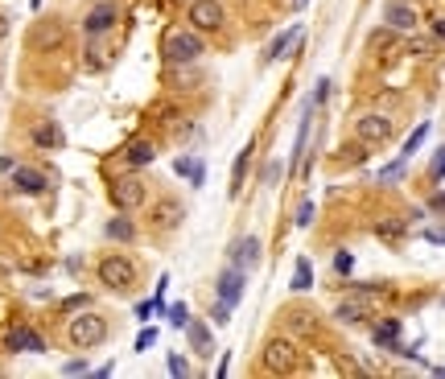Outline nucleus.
<instances>
[{"label":"nucleus","instance_id":"obj_44","mask_svg":"<svg viewBox=\"0 0 445 379\" xmlns=\"http://www.w3.org/2000/svg\"><path fill=\"white\" fill-rule=\"evenodd\" d=\"M433 206H437V210H445V194H437V198H433Z\"/></svg>","mask_w":445,"mask_h":379},{"label":"nucleus","instance_id":"obj_7","mask_svg":"<svg viewBox=\"0 0 445 379\" xmlns=\"http://www.w3.org/2000/svg\"><path fill=\"white\" fill-rule=\"evenodd\" d=\"M112 198H116V206L136 210V206L144 202V182H140V178H124V182H116V186H112Z\"/></svg>","mask_w":445,"mask_h":379},{"label":"nucleus","instance_id":"obj_4","mask_svg":"<svg viewBox=\"0 0 445 379\" xmlns=\"http://www.w3.org/2000/svg\"><path fill=\"white\" fill-rule=\"evenodd\" d=\"M107 338V326H103V318H95V314H83V318H70V342L75 346H99Z\"/></svg>","mask_w":445,"mask_h":379},{"label":"nucleus","instance_id":"obj_21","mask_svg":"<svg viewBox=\"0 0 445 379\" xmlns=\"http://www.w3.org/2000/svg\"><path fill=\"white\" fill-rule=\"evenodd\" d=\"M313 284V268H310V260H297V268H293V288L297 293H306Z\"/></svg>","mask_w":445,"mask_h":379},{"label":"nucleus","instance_id":"obj_18","mask_svg":"<svg viewBox=\"0 0 445 379\" xmlns=\"http://www.w3.org/2000/svg\"><path fill=\"white\" fill-rule=\"evenodd\" d=\"M334 318H338V322H347V326H355V322H363V318H371V309H367L363 301H347V305H338V309H334Z\"/></svg>","mask_w":445,"mask_h":379},{"label":"nucleus","instance_id":"obj_41","mask_svg":"<svg viewBox=\"0 0 445 379\" xmlns=\"http://www.w3.org/2000/svg\"><path fill=\"white\" fill-rule=\"evenodd\" d=\"M425 239H429V243H445V231H433V227H429V231H425Z\"/></svg>","mask_w":445,"mask_h":379},{"label":"nucleus","instance_id":"obj_15","mask_svg":"<svg viewBox=\"0 0 445 379\" xmlns=\"http://www.w3.org/2000/svg\"><path fill=\"white\" fill-rule=\"evenodd\" d=\"M384 21H388L392 29H412V25H416V13H412L408 4H388V13H384Z\"/></svg>","mask_w":445,"mask_h":379},{"label":"nucleus","instance_id":"obj_24","mask_svg":"<svg viewBox=\"0 0 445 379\" xmlns=\"http://www.w3.org/2000/svg\"><path fill=\"white\" fill-rule=\"evenodd\" d=\"M408 54H416V58H433V54H437V42H429V38H412V42H408Z\"/></svg>","mask_w":445,"mask_h":379},{"label":"nucleus","instance_id":"obj_6","mask_svg":"<svg viewBox=\"0 0 445 379\" xmlns=\"http://www.w3.org/2000/svg\"><path fill=\"white\" fill-rule=\"evenodd\" d=\"M190 21H194V29H219L222 4L219 0H194V4H190Z\"/></svg>","mask_w":445,"mask_h":379},{"label":"nucleus","instance_id":"obj_2","mask_svg":"<svg viewBox=\"0 0 445 379\" xmlns=\"http://www.w3.org/2000/svg\"><path fill=\"white\" fill-rule=\"evenodd\" d=\"M297 363H301V355H297V346H293L289 338H272V342L264 346V367L268 371L289 376V371H297Z\"/></svg>","mask_w":445,"mask_h":379},{"label":"nucleus","instance_id":"obj_3","mask_svg":"<svg viewBox=\"0 0 445 379\" xmlns=\"http://www.w3.org/2000/svg\"><path fill=\"white\" fill-rule=\"evenodd\" d=\"M99 281L107 284V288H128V284L136 281L133 260H124V256H103V260H99Z\"/></svg>","mask_w":445,"mask_h":379},{"label":"nucleus","instance_id":"obj_40","mask_svg":"<svg viewBox=\"0 0 445 379\" xmlns=\"http://www.w3.org/2000/svg\"><path fill=\"white\" fill-rule=\"evenodd\" d=\"M87 371V363L83 359H75V363H66V376H83Z\"/></svg>","mask_w":445,"mask_h":379},{"label":"nucleus","instance_id":"obj_39","mask_svg":"<svg viewBox=\"0 0 445 379\" xmlns=\"http://www.w3.org/2000/svg\"><path fill=\"white\" fill-rule=\"evenodd\" d=\"M351 264H355V260H351L347 252H338V260H334V268H338V272H351Z\"/></svg>","mask_w":445,"mask_h":379},{"label":"nucleus","instance_id":"obj_42","mask_svg":"<svg viewBox=\"0 0 445 379\" xmlns=\"http://www.w3.org/2000/svg\"><path fill=\"white\" fill-rule=\"evenodd\" d=\"M4 38H8V17L0 13V42H4Z\"/></svg>","mask_w":445,"mask_h":379},{"label":"nucleus","instance_id":"obj_1","mask_svg":"<svg viewBox=\"0 0 445 379\" xmlns=\"http://www.w3.org/2000/svg\"><path fill=\"white\" fill-rule=\"evenodd\" d=\"M202 54V38L194 29H169L165 33V58L169 62H194Z\"/></svg>","mask_w":445,"mask_h":379},{"label":"nucleus","instance_id":"obj_12","mask_svg":"<svg viewBox=\"0 0 445 379\" xmlns=\"http://www.w3.org/2000/svg\"><path fill=\"white\" fill-rule=\"evenodd\" d=\"M112 21H116V8L112 4H95L83 25H87V33H103V29H112Z\"/></svg>","mask_w":445,"mask_h":379},{"label":"nucleus","instance_id":"obj_45","mask_svg":"<svg viewBox=\"0 0 445 379\" xmlns=\"http://www.w3.org/2000/svg\"><path fill=\"white\" fill-rule=\"evenodd\" d=\"M306 4H310V0H293V8H306Z\"/></svg>","mask_w":445,"mask_h":379},{"label":"nucleus","instance_id":"obj_8","mask_svg":"<svg viewBox=\"0 0 445 379\" xmlns=\"http://www.w3.org/2000/svg\"><path fill=\"white\" fill-rule=\"evenodd\" d=\"M231 264H235V268H243V272H248V268H256V264H260V239H256V235L239 239V243L231 247Z\"/></svg>","mask_w":445,"mask_h":379},{"label":"nucleus","instance_id":"obj_16","mask_svg":"<svg viewBox=\"0 0 445 379\" xmlns=\"http://www.w3.org/2000/svg\"><path fill=\"white\" fill-rule=\"evenodd\" d=\"M174 169H178L181 178H190V186H202V182H206V169H202V161H194V157H178Z\"/></svg>","mask_w":445,"mask_h":379},{"label":"nucleus","instance_id":"obj_31","mask_svg":"<svg viewBox=\"0 0 445 379\" xmlns=\"http://www.w3.org/2000/svg\"><path fill=\"white\" fill-rule=\"evenodd\" d=\"M429 178H433V182H442V178H445V148H437V157H433V169H429Z\"/></svg>","mask_w":445,"mask_h":379},{"label":"nucleus","instance_id":"obj_10","mask_svg":"<svg viewBox=\"0 0 445 379\" xmlns=\"http://www.w3.org/2000/svg\"><path fill=\"white\" fill-rule=\"evenodd\" d=\"M8 350H29V355H42L45 342L29 330V326H13V330H8Z\"/></svg>","mask_w":445,"mask_h":379},{"label":"nucleus","instance_id":"obj_25","mask_svg":"<svg viewBox=\"0 0 445 379\" xmlns=\"http://www.w3.org/2000/svg\"><path fill=\"white\" fill-rule=\"evenodd\" d=\"M128 161H133V165H149V161H153V148L144 141H136L133 148H128Z\"/></svg>","mask_w":445,"mask_h":379},{"label":"nucleus","instance_id":"obj_30","mask_svg":"<svg viewBox=\"0 0 445 379\" xmlns=\"http://www.w3.org/2000/svg\"><path fill=\"white\" fill-rule=\"evenodd\" d=\"M371 49H384V46H392V25L388 29H379V33H371V42H367Z\"/></svg>","mask_w":445,"mask_h":379},{"label":"nucleus","instance_id":"obj_43","mask_svg":"<svg viewBox=\"0 0 445 379\" xmlns=\"http://www.w3.org/2000/svg\"><path fill=\"white\" fill-rule=\"evenodd\" d=\"M433 29H437V38L445 42V21H433Z\"/></svg>","mask_w":445,"mask_h":379},{"label":"nucleus","instance_id":"obj_19","mask_svg":"<svg viewBox=\"0 0 445 379\" xmlns=\"http://www.w3.org/2000/svg\"><path fill=\"white\" fill-rule=\"evenodd\" d=\"M396 338H400V322H396V318L384 322V326H375V346H384V350H400Z\"/></svg>","mask_w":445,"mask_h":379},{"label":"nucleus","instance_id":"obj_22","mask_svg":"<svg viewBox=\"0 0 445 379\" xmlns=\"http://www.w3.org/2000/svg\"><path fill=\"white\" fill-rule=\"evenodd\" d=\"M248 157H252V144L239 153V161H235V173H231V194H239V186H243V173H248Z\"/></svg>","mask_w":445,"mask_h":379},{"label":"nucleus","instance_id":"obj_28","mask_svg":"<svg viewBox=\"0 0 445 379\" xmlns=\"http://www.w3.org/2000/svg\"><path fill=\"white\" fill-rule=\"evenodd\" d=\"M107 235L112 239H133V223H128V219H124V223L116 219V223H107Z\"/></svg>","mask_w":445,"mask_h":379},{"label":"nucleus","instance_id":"obj_34","mask_svg":"<svg viewBox=\"0 0 445 379\" xmlns=\"http://www.w3.org/2000/svg\"><path fill=\"white\" fill-rule=\"evenodd\" d=\"M400 173H404V157H400V161H396V165H388V169L379 173V182H396Z\"/></svg>","mask_w":445,"mask_h":379},{"label":"nucleus","instance_id":"obj_5","mask_svg":"<svg viewBox=\"0 0 445 379\" xmlns=\"http://www.w3.org/2000/svg\"><path fill=\"white\" fill-rule=\"evenodd\" d=\"M355 137H359L363 144H384L388 137H392V120L371 111V116H363V120L355 124Z\"/></svg>","mask_w":445,"mask_h":379},{"label":"nucleus","instance_id":"obj_37","mask_svg":"<svg viewBox=\"0 0 445 379\" xmlns=\"http://www.w3.org/2000/svg\"><path fill=\"white\" fill-rule=\"evenodd\" d=\"M293 330L310 334V330H313V322H310V318H306V314H293Z\"/></svg>","mask_w":445,"mask_h":379},{"label":"nucleus","instance_id":"obj_20","mask_svg":"<svg viewBox=\"0 0 445 379\" xmlns=\"http://www.w3.org/2000/svg\"><path fill=\"white\" fill-rule=\"evenodd\" d=\"M293 42H301V25L297 29H289V33H280L272 46H268V62H276V58H285V49L293 46Z\"/></svg>","mask_w":445,"mask_h":379},{"label":"nucleus","instance_id":"obj_36","mask_svg":"<svg viewBox=\"0 0 445 379\" xmlns=\"http://www.w3.org/2000/svg\"><path fill=\"white\" fill-rule=\"evenodd\" d=\"M153 342H157V330H144L140 338H136V350H149Z\"/></svg>","mask_w":445,"mask_h":379},{"label":"nucleus","instance_id":"obj_17","mask_svg":"<svg viewBox=\"0 0 445 379\" xmlns=\"http://www.w3.org/2000/svg\"><path fill=\"white\" fill-rule=\"evenodd\" d=\"M50 46H62V25L58 21H50L33 33V49H50Z\"/></svg>","mask_w":445,"mask_h":379},{"label":"nucleus","instance_id":"obj_38","mask_svg":"<svg viewBox=\"0 0 445 379\" xmlns=\"http://www.w3.org/2000/svg\"><path fill=\"white\" fill-rule=\"evenodd\" d=\"M326 95H330V79H322V83H317V91H313V103H326Z\"/></svg>","mask_w":445,"mask_h":379},{"label":"nucleus","instance_id":"obj_13","mask_svg":"<svg viewBox=\"0 0 445 379\" xmlns=\"http://www.w3.org/2000/svg\"><path fill=\"white\" fill-rule=\"evenodd\" d=\"M13 186L21 190V194H42L45 178L38 173V169H13Z\"/></svg>","mask_w":445,"mask_h":379},{"label":"nucleus","instance_id":"obj_23","mask_svg":"<svg viewBox=\"0 0 445 379\" xmlns=\"http://www.w3.org/2000/svg\"><path fill=\"white\" fill-rule=\"evenodd\" d=\"M33 141L45 144V148H58V144H62V132H58L54 124H45V128H38V132H33Z\"/></svg>","mask_w":445,"mask_h":379},{"label":"nucleus","instance_id":"obj_33","mask_svg":"<svg viewBox=\"0 0 445 379\" xmlns=\"http://www.w3.org/2000/svg\"><path fill=\"white\" fill-rule=\"evenodd\" d=\"M211 318H215L219 326H227V322H231V305H227V301H219V305L211 309Z\"/></svg>","mask_w":445,"mask_h":379},{"label":"nucleus","instance_id":"obj_11","mask_svg":"<svg viewBox=\"0 0 445 379\" xmlns=\"http://www.w3.org/2000/svg\"><path fill=\"white\" fill-rule=\"evenodd\" d=\"M153 223H157V227H165V231H174V227L181 223V202H178V198H161V202H157V210H153Z\"/></svg>","mask_w":445,"mask_h":379},{"label":"nucleus","instance_id":"obj_29","mask_svg":"<svg viewBox=\"0 0 445 379\" xmlns=\"http://www.w3.org/2000/svg\"><path fill=\"white\" fill-rule=\"evenodd\" d=\"M169 376H178V379H186V376H190V363H186V359H181L178 350H174V355H169Z\"/></svg>","mask_w":445,"mask_h":379},{"label":"nucleus","instance_id":"obj_27","mask_svg":"<svg viewBox=\"0 0 445 379\" xmlns=\"http://www.w3.org/2000/svg\"><path fill=\"white\" fill-rule=\"evenodd\" d=\"M425 137H429V124H421V128H416V132L404 141V153H400V157H412V153L421 148V141H425Z\"/></svg>","mask_w":445,"mask_h":379},{"label":"nucleus","instance_id":"obj_9","mask_svg":"<svg viewBox=\"0 0 445 379\" xmlns=\"http://www.w3.org/2000/svg\"><path fill=\"white\" fill-rule=\"evenodd\" d=\"M243 297V268H227V272H219V301H227V305H235Z\"/></svg>","mask_w":445,"mask_h":379},{"label":"nucleus","instance_id":"obj_26","mask_svg":"<svg viewBox=\"0 0 445 379\" xmlns=\"http://www.w3.org/2000/svg\"><path fill=\"white\" fill-rule=\"evenodd\" d=\"M375 231H379V239H388V243H400L404 239V223H379Z\"/></svg>","mask_w":445,"mask_h":379},{"label":"nucleus","instance_id":"obj_35","mask_svg":"<svg viewBox=\"0 0 445 379\" xmlns=\"http://www.w3.org/2000/svg\"><path fill=\"white\" fill-rule=\"evenodd\" d=\"M313 223V202H301V210H297V227H310Z\"/></svg>","mask_w":445,"mask_h":379},{"label":"nucleus","instance_id":"obj_32","mask_svg":"<svg viewBox=\"0 0 445 379\" xmlns=\"http://www.w3.org/2000/svg\"><path fill=\"white\" fill-rule=\"evenodd\" d=\"M169 322L186 330V322H190V314H186V305H169Z\"/></svg>","mask_w":445,"mask_h":379},{"label":"nucleus","instance_id":"obj_14","mask_svg":"<svg viewBox=\"0 0 445 379\" xmlns=\"http://www.w3.org/2000/svg\"><path fill=\"white\" fill-rule=\"evenodd\" d=\"M186 330H190V342H194V350H198V355H211V350H215V342H211V330H206L198 318H190V322H186Z\"/></svg>","mask_w":445,"mask_h":379}]
</instances>
